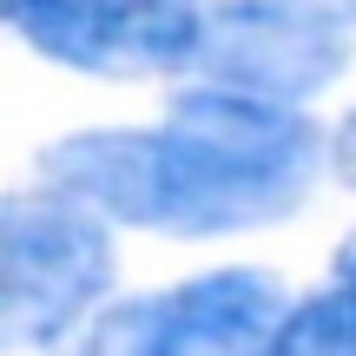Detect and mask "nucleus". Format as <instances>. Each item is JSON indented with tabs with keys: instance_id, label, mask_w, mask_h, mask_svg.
I'll list each match as a JSON object with an SVG mask.
<instances>
[{
	"instance_id": "obj_1",
	"label": "nucleus",
	"mask_w": 356,
	"mask_h": 356,
	"mask_svg": "<svg viewBox=\"0 0 356 356\" xmlns=\"http://www.w3.org/2000/svg\"><path fill=\"white\" fill-rule=\"evenodd\" d=\"M330 139L304 106L198 79L165 126H86L40 152V178L159 238H231L304 204Z\"/></svg>"
},
{
	"instance_id": "obj_2",
	"label": "nucleus",
	"mask_w": 356,
	"mask_h": 356,
	"mask_svg": "<svg viewBox=\"0 0 356 356\" xmlns=\"http://www.w3.org/2000/svg\"><path fill=\"white\" fill-rule=\"evenodd\" d=\"M119 277L113 218L66 185H20L0 198V337L53 350L106 310Z\"/></svg>"
},
{
	"instance_id": "obj_3",
	"label": "nucleus",
	"mask_w": 356,
	"mask_h": 356,
	"mask_svg": "<svg viewBox=\"0 0 356 356\" xmlns=\"http://www.w3.org/2000/svg\"><path fill=\"white\" fill-rule=\"evenodd\" d=\"M284 317L291 297L270 270L225 264L106 304L73 356H284Z\"/></svg>"
},
{
	"instance_id": "obj_4",
	"label": "nucleus",
	"mask_w": 356,
	"mask_h": 356,
	"mask_svg": "<svg viewBox=\"0 0 356 356\" xmlns=\"http://www.w3.org/2000/svg\"><path fill=\"white\" fill-rule=\"evenodd\" d=\"M13 40L86 79L185 73L204 53L211 0H0Z\"/></svg>"
},
{
	"instance_id": "obj_5",
	"label": "nucleus",
	"mask_w": 356,
	"mask_h": 356,
	"mask_svg": "<svg viewBox=\"0 0 356 356\" xmlns=\"http://www.w3.org/2000/svg\"><path fill=\"white\" fill-rule=\"evenodd\" d=\"M356 26L330 0H211L204 53L191 73L264 99H317L343 79Z\"/></svg>"
},
{
	"instance_id": "obj_6",
	"label": "nucleus",
	"mask_w": 356,
	"mask_h": 356,
	"mask_svg": "<svg viewBox=\"0 0 356 356\" xmlns=\"http://www.w3.org/2000/svg\"><path fill=\"white\" fill-rule=\"evenodd\" d=\"M284 356H356V284L337 277L330 291L291 304V317H284Z\"/></svg>"
},
{
	"instance_id": "obj_7",
	"label": "nucleus",
	"mask_w": 356,
	"mask_h": 356,
	"mask_svg": "<svg viewBox=\"0 0 356 356\" xmlns=\"http://www.w3.org/2000/svg\"><path fill=\"white\" fill-rule=\"evenodd\" d=\"M330 172L356 191V106L337 119V132H330Z\"/></svg>"
},
{
	"instance_id": "obj_8",
	"label": "nucleus",
	"mask_w": 356,
	"mask_h": 356,
	"mask_svg": "<svg viewBox=\"0 0 356 356\" xmlns=\"http://www.w3.org/2000/svg\"><path fill=\"white\" fill-rule=\"evenodd\" d=\"M330 270H337L343 284H356V231H350L343 244H337V264H330Z\"/></svg>"
},
{
	"instance_id": "obj_9",
	"label": "nucleus",
	"mask_w": 356,
	"mask_h": 356,
	"mask_svg": "<svg viewBox=\"0 0 356 356\" xmlns=\"http://www.w3.org/2000/svg\"><path fill=\"white\" fill-rule=\"evenodd\" d=\"M330 7H337V13H343V20H350V26H356V0H330Z\"/></svg>"
}]
</instances>
